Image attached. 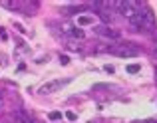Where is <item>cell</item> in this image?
Instances as JSON below:
<instances>
[{
	"instance_id": "obj_1",
	"label": "cell",
	"mask_w": 157,
	"mask_h": 123,
	"mask_svg": "<svg viewBox=\"0 0 157 123\" xmlns=\"http://www.w3.org/2000/svg\"><path fill=\"white\" fill-rule=\"evenodd\" d=\"M129 22L133 24V26H141L143 30H151V28L155 26L153 12H151L147 6H141V4H139V8H137V14H135Z\"/></svg>"
},
{
	"instance_id": "obj_2",
	"label": "cell",
	"mask_w": 157,
	"mask_h": 123,
	"mask_svg": "<svg viewBox=\"0 0 157 123\" xmlns=\"http://www.w3.org/2000/svg\"><path fill=\"white\" fill-rule=\"evenodd\" d=\"M109 54L119 56V58H133V56L139 54V48L133 46V44H129V42H117V44L111 46Z\"/></svg>"
},
{
	"instance_id": "obj_3",
	"label": "cell",
	"mask_w": 157,
	"mask_h": 123,
	"mask_svg": "<svg viewBox=\"0 0 157 123\" xmlns=\"http://www.w3.org/2000/svg\"><path fill=\"white\" fill-rule=\"evenodd\" d=\"M94 32H96L98 36H101V38H105V40H113V42H117V40L121 38V34H119L117 30H113V28H109V26H96Z\"/></svg>"
},
{
	"instance_id": "obj_4",
	"label": "cell",
	"mask_w": 157,
	"mask_h": 123,
	"mask_svg": "<svg viewBox=\"0 0 157 123\" xmlns=\"http://www.w3.org/2000/svg\"><path fill=\"white\" fill-rule=\"evenodd\" d=\"M70 80H52V81H46V84L40 88V93H54L58 89H62L64 85H68Z\"/></svg>"
},
{
	"instance_id": "obj_5",
	"label": "cell",
	"mask_w": 157,
	"mask_h": 123,
	"mask_svg": "<svg viewBox=\"0 0 157 123\" xmlns=\"http://www.w3.org/2000/svg\"><path fill=\"white\" fill-rule=\"evenodd\" d=\"M64 32L68 36H72V38H76V40H84V32H82L80 28L72 26V24H66V26H64Z\"/></svg>"
},
{
	"instance_id": "obj_6",
	"label": "cell",
	"mask_w": 157,
	"mask_h": 123,
	"mask_svg": "<svg viewBox=\"0 0 157 123\" xmlns=\"http://www.w3.org/2000/svg\"><path fill=\"white\" fill-rule=\"evenodd\" d=\"M88 24H94L92 16H78V26H88Z\"/></svg>"
},
{
	"instance_id": "obj_7",
	"label": "cell",
	"mask_w": 157,
	"mask_h": 123,
	"mask_svg": "<svg viewBox=\"0 0 157 123\" xmlns=\"http://www.w3.org/2000/svg\"><path fill=\"white\" fill-rule=\"evenodd\" d=\"M98 14H100V18H101V22H104V26H107V24L111 22V14H109V12H105V10H100Z\"/></svg>"
},
{
	"instance_id": "obj_8",
	"label": "cell",
	"mask_w": 157,
	"mask_h": 123,
	"mask_svg": "<svg viewBox=\"0 0 157 123\" xmlns=\"http://www.w3.org/2000/svg\"><path fill=\"white\" fill-rule=\"evenodd\" d=\"M127 72H129V73H137L139 72V65L137 64H129V65H127Z\"/></svg>"
},
{
	"instance_id": "obj_9",
	"label": "cell",
	"mask_w": 157,
	"mask_h": 123,
	"mask_svg": "<svg viewBox=\"0 0 157 123\" xmlns=\"http://www.w3.org/2000/svg\"><path fill=\"white\" fill-rule=\"evenodd\" d=\"M66 12H70V14H76V12L82 10V6H70V8H64Z\"/></svg>"
},
{
	"instance_id": "obj_10",
	"label": "cell",
	"mask_w": 157,
	"mask_h": 123,
	"mask_svg": "<svg viewBox=\"0 0 157 123\" xmlns=\"http://www.w3.org/2000/svg\"><path fill=\"white\" fill-rule=\"evenodd\" d=\"M50 119H52V121L62 119V113H60V111H52V113H50Z\"/></svg>"
},
{
	"instance_id": "obj_11",
	"label": "cell",
	"mask_w": 157,
	"mask_h": 123,
	"mask_svg": "<svg viewBox=\"0 0 157 123\" xmlns=\"http://www.w3.org/2000/svg\"><path fill=\"white\" fill-rule=\"evenodd\" d=\"M66 117H68L70 121H76V113H74V111H68V113H66Z\"/></svg>"
},
{
	"instance_id": "obj_12",
	"label": "cell",
	"mask_w": 157,
	"mask_h": 123,
	"mask_svg": "<svg viewBox=\"0 0 157 123\" xmlns=\"http://www.w3.org/2000/svg\"><path fill=\"white\" fill-rule=\"evenodd\" d=\"M68 62H70V60H68V56H60V64H64V65H66Z\"/></svg>"
},
{
	"instance_id": "obj_13",
	"label": "cell",
	"mask_w": 157,
	"mask_h": 123,
	"mask_svg": "<svg viewBox=\"0 0 157 123\" xmlns=\"http://www.w3.org/2000/svg\"><path fill=\"white\" fill-rule=\"evenodd\" d=\"M0 4H2L4 8H14V4H12V2H0Z\"/></svg>"
},
{
	"instance_id": "obj_14",
	"label": "cell",
	"mask_w": 157,
	"mask_h": 123,
	"mask_svg": "<svg viewBox=\"0 0 157 123\" xmlns=\"http://www.w3.org/2000/svg\"><path fill=\"white\" fill-rule=\"evenodd\" d=\"M133 123H157L155 119H143V121H133Z\"/></svg>"
},
{
	"instance_id": "obj_15",
	"label": "cell",
	"mask_w": 157,
	"mask_h": 123,
	"mask_svg": "<svg viewBox=\"0 0 157 123\" xmlns=\"http://www.w3.org/2000/svg\"><path fill=\"white\" fill-rule=\"evenodd\" d=\"M2 103H4V97H2V93H0V107H2Z\"/></svg>"
},
{
	"instance_id": "obj_16",
	"label": "cell",
	"mask_w": 157,
	"mask_h": 123,
	"mask_svg": "<svg viewBox=\"0 0 157 123\" xmlns=\"http://www.w3.org/2000/svg\"><path fill=\"white\" fill-rule=\"evenodd\" d=\"M153 56H155V58H157V46H155V50H153Z\"/></svg>"
},
{
	"instance_id": "obj_17",
	"label": "cell",
	"mask_w": 157,
	"mask_h": 123,
	"mask_svg": "<svg viewBox=\"0 0 157 123\" xmlns=\"http://www.w3.org/2000/svg\"><path fill=\"white\" fill-rule=\"evenodd\" d=\"M155 80H157V69H155Z\"/></svg>"
}]
</instances>
